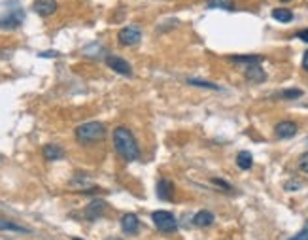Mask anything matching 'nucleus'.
<instances>
[{
  "label": "nucleus",
  "instance_id": "1",
  "mask_svg": "<svg viewBox=\"0 0 308 240\" xmlns=\"http://www.w3.org/2000/svg\"><path fill=\"white\" fill-rule=\"evenodd\" d=\"M114 148L117 155L121 157L123 161H137L138 155H140V150H138V142L135 138V134L127 129V127H115L114 129Z\"/></svg>",
  "mask_w": 308,
  "mask_h": 240
},
{
  "label": "nucleus",
  "instance_id": "2",
  "mask_svg": "<svg viewBox=\"0 0 308 240\" xmlns=\"http://www.w3.org/2000/svg\"><path fill=\"white\" fill-rule=\"evenodd\" d=\"M76 140L79 144H95L101 142L106 136V127L101 121H89V123H81L76 129Z\"/></svg>",
  "mask_w": 308,
  "mask_h": 240
},
{
  "label": "nucleus",
  "instance_id": "3",
  "mask_svg": "<svg viewBox=\"0 0 308 240\" xmlns=\"http://www.w3.org/2000/svg\"><path fill=\"white\" fill-rule=\"evenodd\" d=\"M0 6L6 10V12L0 14V27L2 29H15V27L21 25L25 12H23V8L19 6L17 0H8V2H2Z\"/></svg>",
  "mask_w": 308,
  "mask_h": 240
},
{
  "label": "nucleus",
  "instance_id": "4",
  "mask_svg": "<svg viewBox=\"0 0 308 240\" xmlns=\"http://www.w3.org/2000/svg\"><path fill=\"white\" fill-rule=\"evenodd\" d=\"M151 219H153V225L157 227L159 231H163V233H174L178 229V221H176L172 212L157 210L151 214Z\"/></svg>",
  "mask_w": 308,
  "mask_h": 240
},
{
  "label": "nucleus",
  "instance_id": "5",
  "mask_svg": "<svg viewBox=\"0 0 308 240\" xmlns=\"http://www.w3.org/2000/svg\"><path fill=\"white\" fill-rule=\"evenodd\" d=\"M142 40V32L137 25H129V27H123L117 34V42L121 45H137Z\"/></svg>",
  "mask_w": 308,
  "mask_h": 240
},
{
  "label": "nucleus",
  "instance_id": "6",
  "mask_svg": "<svg viewBox=\"0 0 308 240\" xmlns=\"http://www.w3.org/2000/svg\"><path fill=\"white\" fill-rule=\"evenodd\" d=\"M106 65L110 66L114 72L121 74V76H127V78L133 76V68H130V65L123 57H119V55H108Z\"/></svg>",
  "mask_w": 308,
  "mask_h": 240
},
{
  "label": "nucleus",
  "instance_id": "7",
  "mask_svg": "<svg viewBox=\"0 0 308 240\" xmlns=\"http://www.w3.org/2000/svg\"><path fill=\"white\" fill-rule=\"evenodd\" d=\"M297 131H299V127H297V123H293V121H280V123L274 127V134L282 140L293 138L295 134H297Z\"/></svg>",
  "mask_w": 308,
  "mask_h": 240
},
{
  "label": "nucleus",
  "instance_id": "8",
  "mask_svg": "<svg viewBox=\"0 0 308 240\" xmlns=\"http://www.w3.org/2000/svg\"><path fill=\"white\" fill-rule=\"evenodd\" d=\"M32 10L42 17H50L57 12V0H36L32 4Z\"/></svg>",
  "mask_w": 308,
  "mask_h": 240
},
{
  "label": "nucleus",
  "instance_id": "9",
  "mask_svg": "<svg viewBox=\"0 0 308 240\" xmlns=\"http://www.w3.org/2000/svg\"><path fill=\"white\" fill-rule=\"evenodd\" d=\"M121 229L127 234H137L138 229H140V219H138L137 214H123L121 218Z\"/></svg>",
  "mask_w": 308,
  "mask_h": 240
},
{
  "label": "nucleus",
  "instance_id": "10",
  "mask_svg": "<svg viewBox=\"0 0 308 240\" xmlns=\"http://www.w3.org/2000/svg\"><path fill=\"white\" fill-rule=\"evenodd\" d=\"M157 195L163 201H172L174 199V183L168 178H159L157 182Z\"/></svg>",
  "mask_w": 308,
  "mask_h": 240
},
{
  "label": "nucleus",
  "instance_id": "11",
  "mask_svg": "<svg viewBox=\"0 0 308 240\" xmlns=\"http://www.w3.org/2000/svg\"><path fill=\"white\" fill-rule=\"evenodd\" d=\"M104 210H106V203H104V201H101V199H97V201H93V203L87 204L85 218L93 221V219L101 218L102 214H104Z\"/></svg>",
  "mask_w": 308,
  "mask_h": 240
},
{
  "label": "nucleus",
  "instance_id": "12",
  "mask_svg": "<svg viewBox=\"0 0 308 240\" xmlns=\"http://www.w3.org/2000/svg\"><path fill=\"white\" fill-rule=\"evenodd\" d=\"M43 157L48 161H55V159H63L65 157V150L61 148V146H55V144H48L43 146Z\"/></svg>",
  "mask_w": 308,
  "mask_h": 240
},
{
  "label": "nucleus",
  "instance_id": "13",
  "mask_svg": "<svg viewBox=\"0 0 308 240\" xmlns=\"http://www.w3.org/2000/svg\"><path fill=\"white\" fill-rule=\"evenodd\" d=\"M214 214L210 210H199L197 214H195V218H193V223L197 227H208V225H212L214 223Z\"/></svg>",
  "mask_w": 308,
  "mask_h": 240
},
{
  "label": "nucleus",
  "instance_id": "14",
  "mask_svg": "<svg viewBox=\"0 0 308 240\" xmlns=\"http://www.w3.org/2000/svg\"><path fill=\"white\" fill-rule=\"evenodd\" d=\"M233 63H237V65H261V61L263 57L261 55H233L229 57Z\"/></svg>",
  "mask_w": 308,
  "mask_h": 240
},
{
  "label": "nucleus",
  "instance_id": "15",
  "mask_svg": "<svg viewBox=\"0 0 308 240\" xmlns=\"http://www.w3.org/2000/svg\"><path fill=\"white\" fill-rule=\"evenodd\" d=\"M246 78L251 81H257V83H261V81L267 80V74L259 68V65H251L248 66V70H246Z\"/></svg>",
  "mask_w": 308,
  "mask_h": 240
},
{
  "label": "nucleus",
  "instance_id": "16",
  "mask_svg": "<svg viewBox=\"0 0 308 240\" xmlns=\"http://www.w3.org/2000/svg\"><path fill=\"white\" fill-rule=\"evenodd\" d=\"M237 165L240 170H250L251 165H253V157H251L250 152H240L237 155Z\"/></svg>",
  "mask_w": 308,
  "mask_h": 240
},
{
  "label": "nucleus",
  "instance_id": "17",
  "mask_svg": "<svg viewBox=\"0 0 308 240\" xmlns=\"http://www.w3.org/2000/svg\"><path fill=\"white\" fill-rule=\"evenodd\" d=\"M273 17L280 23L293 21V14H291L289 10H286V8H276V10H273Z\"/></svg>",
  "mask_w": 308,
  "mask_h": 240
},
{
  "label": "nucleus",
  "instance_id": "18",
  "mask_svg": "<svg viewBox=\"0 0 308 240\" xmlns=\"http://www.w3.org/2000/svg\"><path fill=\"white\" fill-rule=\"evenodd\" d=\"M206 8H219V10H233L235 4L233 0H208L206 2Z\"/></svg>",
  "mask_w": 308,
  "mask_h": 240
},
{
  "label": "nucleus",
  "instance_id": "19",
  "mask_svg": "<svg viewBox=\"0 0 308 240\" xmlns=\"http://www.w3.org/2000/svg\"><path fill=\"white\" fill-rule=\"evenodd\" d=\"M189 85H197V87H204V89H214V91H219V87L212 83V81H204V80H197V78H189L187 80Z\"/></svg>",
  "mask_w": 308,
  "mask_h": 240
},
{
  "label": "nucleus",
  "instance_id": "20",
  "mask_svg": "<svg viewBox=\"0 0 308 240\" xmlns=\"http://www.w3.org/2000/svg\"><path fill=\"white\" fill-rule=\"evenodd\" d=\"M0 229L2 231H15V233H29V229H25L21 225H15V223H10V221H0Z\"/></svg>",
  "mask_w": 308,
  "mask_h": 240
},
{
  "label": "nucleus",
  "instance_id": "21",
  "mask_svg": "<svg viewBox=\"0 0 308 240\" xmlns=\"http://www.w3.org/2000/svg\"><path fill=\"white\" fill-rule=\"evenodd\" d=\"M299 170H302L304 174H308V152L302 153L301 157H299Z\"/></svg>",
  "mask_w": 308,
  "mask_h": 240
},
{
  "label": "nucleus",
  "instance_id": "22",
  "mask_svg": "<svg viewBox=\"0 0 308 240\" xmlns=\"http://www.w3.org/2000/svg\"><path fill=\"white\" fill-rule=\"evenodd\" d=\"M301 95H302L301 89H289V91H284V93H282L284 99H299Z\"/></svg>",
  "mask_w": 308,
  "mask_h": 240
},
{
  "label": "nucleus",
  "instance_id": "23",
  "mask_svg": "<svg viewBox=\"0 0 308 240\" xmlns=\"http://www.w3.org/2000/svg\"><path fill=\"white\" fill-rule=\"evenodd\" d=\"M212 183H215L219 189H225V191H233V187H231L229 183H225L223 180H219V178H212Z\"/></svg>",
  "mask_w": 308,
  "mask_h": 240
},
{
  "label": "nucleus",
  "instance_id": "24",
  "mask_svg": "<svg viewBox=\"0 0 308 240\" xmlns=\"http://www.w3.org/2000/svg\"><path fill=\"white\" fill-rule=\"evenodd\" d=\"M289 240H308V223L304 225V229H302L301 233L295 234L293 238H289Z\"/></svg>",
  "mask_w": 308,
  "mask_h": 240
},
{
  "label": "nucleus",
  "instance_id": "25",
  "mask_svg": "<svg viewBox=\"0 0 308 240\" xmlns=\"http://www.w3.org/2000/svg\"><path fill=\"white\" fill-rule=\"evenodd\" d=\"M302 187V183L301 182H287L286 183V189L287 191H291V189H301Z\"/></svg>",
  "mask_w": 308,
  "mask_h": 240
},
{
  "label": "nucleus",
  "instance_id": "26",
  "mask_svg": "<svg viewBox=\"0 0 308 240\" xmlns=\"http://www.w3.org/2000/svg\"><path fill=\"white\" fill-rule=\"evenodd\" d=\"M299 38H301L302 42H308V29H304L302 32H299Z\"/></svg>",
  "mask_w": 308,
  "mask_h": 240
},
{
  "label": "nucleus",
  "instance_id": "27",
  "mask_svg": "<svg viewBox=\"0 0 308 240\" xmlns=\"http://www.w3.org/2000/svg\"><path fill=\"white\" fill-rule=\"evenodd\" d=\"M302 68L308 70V50H306V53H304V57H302Z\"/></svg>",
  "mask_w": 308,
  "mask_h": 240
},
{
  "label": "nucleus",
  "instance_id": "28",
  "mask_svg": "<svg viewBox=\"0 0 308 240\" xmlns=\"http://www.w3.org/2000/svg\"><path fill=\"white\" fill-rule=\"evenodd\" d=\"M53 55H57L55 51H46V53H40V57H53Z\"/></svg>",
  "mask_w": 308,
  "mask_h": 240
},
{
  "label": "nucleus",
  "instance_id": "29",
  "mask_svg": "<svg viewBox=\"0 0 308 240\" xmlns=\"http://www.w3.org/2000/svg\"><path fill=\"white\" fill-rule=\"evenodd\" d=\"M106 240H121V238H117V236H110V238H106Z\"/></svg>",
  "mask_w": 308,
  "mask_h": 240
},
{
  "label": "nucleus",
  "instance_id": "30",
  "mask_svg": "<svg viewBox=\"0 0 308 240\" xmlns=\"http://www.w3.org/2000/svg\"><path fill=\"white\" fill-rule=\"evenodd\" d=\"M280 2H289V0H280Z\"/></svg>",
  "mask_w": 308,
  "mask_h": 240
},
{
  "label": "nucleus",
  "instance_id": "31",
  "mask_svg": "<svg viewBox=\"0 0 308 240\" xmlns=\"http://www.w3.org/2000/svg\"><path fill=\"white\" fill-rule=\"evenodd\" d=\"M72 240H81V238H72Z\"/></svg>",
  "mask_w": 308,
  "mask_h": 240
}]
</instances>
